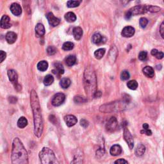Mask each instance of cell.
I'll return each instance as SVG.
<instances>
[{"label":"cell","mask_w":164,"mask_h":164,"mask_svg":"<svg viewBox=\"0 0 164 164\" xmlns=\"http://www.w3.org/2000/svg\"><path fill=\"white\" fill-rule=\"evenodd\" d=\"M30 105L34 115L35 135L37 137L40 138L43 133L44 124L39 99L36 91L34 90H32L30 93Z\"/></svg>","instance_id":"cell-1"},{"label":"cell","mask_w":164,"mask_h":164,"mask_svg":"<svg viewBox=\"0 0 164 164\" xmlns=\"http://www.w3.org/2000/svg\"><path fill=\"white\" fill-rule=\"evenodd\" d=\"M11 160L12 164H29L28 153L19 138L13 140Z\"/></svg>","instance_id":"cell-2"},{"label":"cell","mask_w":164,"mask_h":164,"mask_svg":"<svg viewBox=\"0 0 164 164\" xmlns=\"http://www.w3.org/2000/svg\"><path fill=\"white\" fill-rule=\"evenodd\" d=\"M84 84L85 90L88 96L93 97L94 93L96 92L97 79L94 70L92 67H87L85 70Z\"/></svg>","instance_id":"cell-3"},{"label":"cell","mask_w":164,"mask_h":164,"mask_svg":"<svg viewBox=\"0 0 164 164\" xmlns=\"http://www.w3.org/2000/svg\"><path fill=\"white\" fill-rule=\"evenodd\" d=\"M130 102V97H124L123 100L115 101L103 105L99 108V111L103 113H112L122 112L126 109Z\"/></svg>","instance_id":"cell-4"},{"label":"cell","mask_w":164,"mask_h":164,"mask_svg":"<svg viewBox=\"0 0 164 164\" xmlns=\"http://www.w3.org/2000/svg\"><path fill=\"white\" fill-rule=\"evenodd\" d=\"M39 158L41 164H60L51 149L43 148L39 153Z\"/></svg>","instance_id":"cell-5"},{"label":"cell","mask_w":164,"mask_h":164,"mask_svg":"<svg viewBox=\"0 0 164 164\" xmlns=\"http://www.w3.org/2000/svg\"><path fill=\"white\" fill-rule=\"evenodd\" d=\"M8 77L9 80L12 83V84L14 85L15 89H16L17 91H21V86L20 85L18 82H17V79H18V76H17V72L16 70L13 69H11L8 71Z\"/></svg>","instance_id":"cell-6"},{"label":"cell","mask_w":164,"mask_h":164,"mask_svg":"<svg viewBox=\"0 0 164 164\" xmlns=\"http://www.w3.org/2000/svg\"><path fill=\"white\" fill-rule=\"evenodd\" d=\"M123 135H124V140L128 144L130 149V150H132L133 148V146H134V140H133L132 135L131 134L130 130L127 128L126 126H125L124 127V133H123Z\"/></svg>","instance_id":"cell-7"},{"label":"cell","mask_w":164,"mask_h":164,"mask_svg":"<svg viewBox=\"0 0 164 164\" xmlns=\"http://www.w3.org/2000/svg\"><path fill=\"white\" fill-rule=\"evenodd\" d=\"M65 100V96L63 93H57L52 98L51 103L54 107H59Z\"/></svg>","instance_id":"cell-8"},{"label":"cell","mask_w":164,"mask_h":164,"mask_svg":"<svg viewBox=\"0 0 164 164\" xmlns=\"http://www.w3.org/2000/svg\"><path fill=\"white\" fill-rule=\"evenodd\" d=\"M148 6H142V5H137L131 9L129 12L132 14V16H137L139 14H144L146 12H148Z\"/></svg>","instance_id":"cell-9"},{"label":"cell","mask_w":164,"mask_h":164,"mask_svg":"<svg viewBox=\"0 0 164 164\" xmlns=\"http://www.w3.org/2000/svg\"><path fill=\"white\" fill-rule=\"evenodd\" d=\"M118 125L117 120L115 117H111L106 124V130L108 132H113L117 129Z\"/></svg>","instance_id":"cell-10"},{"label":"cell","mask_w":164,"mask_h":164,"mask_svg":"<svg viewBox=\"0 0 164 164\" xmlns=\"http://www.w3.org/2000/svg\"><path fill=\"white\" fill-rule=\"evenodd\" d=\"M46 17L47 19V21H48V22L49 24L51 25L52 26H57L60 23V19L57 17H55L53 14L51 13V12H49L47 14Z\"/></svg>","instance_id":"cell-11"},{"label":"cell","mask_w":164,"mask_h":164,"mask_svg":"<svg viewBox=\"0 0 164 164\" xmlns=\"http://www.w3.org/2000/svg\"><path fill=\"white\" fill-rule=\"evenodd\" d=\"M12 24L11 23V19L8 16L5 15L1 17L0 21V26L3 29H8L11 27Z\"/></svg>","instance_id":"cell-12"},{"label":"cell","mask_w":164,"mask_h":164,"mask_svg":"<svg viewBox=\"0 0 164 164\" xmlns=\"http://www.w3.org/2000/svg\"><path fill=\"white\" fill-rule=\"evenodd\" d=\"M65 122L68 127H72L78 122L77 118L73 115H67L64 117Z\"/></svg>","instance_id":"cell-13"},{"label":"cell","mask_w":164,"mask_h":164,"mask_svg":"<svg viewBox=\"0 0 164 164\" xmlns=\"http://www.w3.org/2000/svg\"><path fill=\"white\" fill-rule=\"evenodd\" d=\"M84 163V156L82 151H77L75 154L74 158L70 162V164H83Z\"/></svg>","instance_id":"cell-14"},{"label":"cell","mask_w":164,"mask_h":164,"mask_svg":"<svg viewBox=\"0 0 164 164\" xmlns=\"http://www.w3.org/2000/svg\"><path fill=\"white\" fill-rule=\"evenodd\" d=\"M135 28L132 26H126L123 28L121 34L124 37H131L135 34Z\"/></svg>","instance_id":"cell-15"},{"label":"cell","mask_w":164,"mask_h":164,"mask_svg":"<svg viewBox=\"0 0 164 164\" xmlns=\"http://www.w3.org/2000/svg\"><path fill=\"white\" fill-rule=\"evenodd\" d=\"M11 11L12 13L16 16H19L22 13V9L21 6L16 3L12 4V5L11 6Z\"/></svg>","instance_id":"cell-16"},{"label":"cell","mask_w":164,"mask_h":164,"mask_svg":"<svg viewBox=\"0 0 164 164\" xmlns=\"http://www.w3.org/2000/svg\"><path fill=\"white\" fill-rule=\"evenodd\" d=\"M122 153V148L121 147L120 145L115 144L112 146L110 150V153L112 156H118Z\"/></svg>","instance_id":"cell-17"},{"label":"cell","mask_w":164,"mask_h":164,"mask_svg":"<svg viewBox=\"0 0 164 164\" xmlns=\"http://www.w3.org/2000/svg\"><path fill=\"white\" fill-rule=\"evenodd\" d=\"M35 35L37 37H42L45 34V28L43 24L38 23L35 26Z\"/></svg>","instance_id":"cell-18"},{"label":"cell","mask_w":164,"mask_h":164,"mask_svg":"<svg viewBox=\"0 0 164 164\" xmlns=\"http://www.w3.org/2000/svg\"><path fill=\"white\" fill-rule=\"evenodd\" d=\"M72 35L76 40L81 39L83 35V30L80 27H75L72 30Z\"/></svg>","instance_id":"cell-19"},{"label":"cell","mask_w":164,"mask_h":164,"mask_svg":"<svg viewBox=\"0 0 164 164\" xmlns=\"http://www.w3.org/2000/svg\"><path fill=\"white\" fill-rule=\"evenodd\" d=\"M6 40L9 44H14L17 40V35L14 32H9L6 35Z\"/></svg>","instance_id":"cell-20"},{"label":"cell","mask_w":164,"mask_h":164,"mask_svg":"<svg viewBox=\"0 0 164 164\" xmlns=\"http://www.w3.org/2000/svg\"><path fill=\"white\" fill-rule=\"evenodd\" d=\"M117 49L115 46H112V48L110 50L109 53V60L111 62L113 63L115 61L116 58L117 56Z\"/></svg>","instance_id":"cell-21"},{"label":"cell","mask_w":164,"mask_h":164,"mask_svg":"<svg viewBox=\"0 0 164 164\" xmlns=\"http://www.w3.org/2000/svg\"><path fill=\"white\" fill-rule=\"evenodd\" d=\"M145 151H146L145 146H144L142 144H140L138 145L135 149V155L138 156V157H140V156L144 155V154L145 153Z\"/></svg>","instance_id":"cell-22"},{"label":"cell","mask_w":164,"mask_h":164,"mask_svg":"<svg viewBox=\"0 0 164 164\" xmlns=\"http://www.w3.org/2000/svg\"><path fill=\"white\" fill-rule=\"evenodd\" d=\"M143 73L145 76L148 78H153L155 76V72H154L153 69L150 66H146L144 68Z\"/></svg>","instance_id":"cell-23"},{"label":"cell","mask_w":164,"mask_h":164,"mask_svg":"<svg viewBox=\"0 0 164 164\" xmlns=\"http://www.w3.org/2000/svg\"><path fill=\"white\" fill-rule=\"evenodd\" d=\"M103 37L100 34H95L92 35V41L96 44H99L103 43Z\"/></svg>","instance_id":"cell-24"},{"label":"cell","mask_w":164,"mask_h":164,"mask_svg":"<svg viewBox=\"0 0 164 164\" xmlns=\"http://www.w3.org/2000/svg\"><path fill=\"white\" fill-rule=\"evenodd\" d=\"M65 64H66L68 66H72L76 64V58L74 55H69L65 59Z\"/></svg>","instance_id":"cell-25"},{"label":"cell","mask_w":164,"mask_h":164,"mask_svg":"<svg viewBox=\"0 0 164 164\" xmlns=\"http://www.w3.org/2000/svg\"><path fill=\"white\" fill-rule=\"evenodd\" d=\"M65 19L67 22H73L76 20V16L73 12H69L68 13L65 14Z\"/></svg>","instance_id":"cell-26"},{"label":"cell","mask_w":164,"mask_h":164,"mask_svg":"<svg viewBox=\"0 0 164 164\" xmlns=\"http://www.w3.org/2000/svg\"><path fill=\"white\" fill-rule=\"evenodd\" d=\"M48 68V63L45 60L40 61L37 64V69L40 71H45Z\"/></svg>","instance_id":"cell-27"},{"label":"cell","mask_w":164,"mask_h":164,"mask_svg":"<svg viewBox=\"0 0 164 164\" xmlns=\"http://www.w3.org/2000/svg\"><path fill=\"white\" fill-rule=\"evenodd\" d=\"M28 125V120L24 117H21L17 121V126L19 128H24Z\"/></svg>","instance_id":"cell-28"},{"label":"cell","mask_w":164,"mask_h":164,"mask_svg":"<svg viewBox=\"0 0 164 164\" xmlns=\"http://www.w3.org/2000/svg\"><path fill=\"white\" fill-rule=\"evenodd\" d=\"M70 80L69 78H62V79L60 80V85L61 86L63 89H67L68 87L70 86Z\"/></svg>","instance_id":"cell-29"},{"label":"cell","mask_w":164,"mask_h":164,"mask_svg":"<svg viewBox=\"0 0 164 164\" xmlns=\"http://www.w3.org/2000/svg\"><path fill=\"white\" fill-rule=\"evenodd\" d=\"M105 51L106 50L104 48H100L96 50V51L94 52V56L96 57V59L98 60L101 59L104 56V55L105 54Z\"/></svg>","instance_id":"cell-30"},{"label":"cell","mask_w":164,"mask_h":164,"mask_svg":"<svg viewBox=\"0 0 164 164\" xmlns=\"http://www.w3.org/2000/svg\"><path fill=\"white\" fill-rule=\"evenodd\" d=\"M54 66L55 68V70H56L57 72L59 73L60 74H62L64 73V67H63L62 64L60 62H57L55 63Z\"/></svg>","instance_id":"cell-31"},{"label":"cell","mask_w":164,"mask_h":164,"mask_svg":"<svg viewBox=\"0 0 164 164\" xmlns=\"http://www.w3.org/2000/svg\"><path fill=\"white\" fill-rule=\"evenodd\" d=\"M54 82V78L51 74L46 75L44 79V84L46 86H49V85H51Z\"/></svg>","instance_id":"cell-32"},{"label":"cell","mask_w":164,"mask_h":164,"mask_svg":"<svg viewBox=\"0 0 164 164\" xmlns=\"http://www.w3.org/2000/svg\"><path fill=\"white\" fill-rule=\"evenodd\" d=\"M151 55H153V56L155 57L156 59L160 60L161 59H163V52H161V51H158L157 49H152V51L151 52Z\"/></svg>","instance_id":"cell-33"},{"label":"cell","mask_w":164,"mask_h":164,"mask_svg":"<svg viewBox=\"0 0 164 164\" xmlns=\"http://www.w3.org/2000/svg\"><path fill=\"white\" fill-rule=\"evenodd\" d=\"M127 87L131 90H136L138 87V83L135 80H131L127 83Z\"/></svg>","instance_id":"cell-34"},{"label":"cell","mask_w":164,"mask_h":164,"mask_svg":"<svg viewBox=\"0 0 164 164\" xmlns=\"http://www.w3.org/2000/svg\"><path fill=\"white\" fill-rule=\"evenodd\" d=\"M73 48H74V44L70 42H65L62 46V49L65 51H69V50H72Z\"/></svg>","instance_id":"cell-35"},{"label":"cell","mask_w":164,"mask_h":164,"mask_svg":"<svg viewBox=\"0 0 164 164\" xmlns=\"http://www.w3.org/2000/svg\"><path fill=\"white\" fill-rule=\"evenodd\" d=\"M82 3V1H68L67 3V6L69 8H74L77 7Z\"/></svg>","instance_id":"cell-36"},{"label":"cell","mask_w":164,"mask_h":164,"mask_svg":"<svg viewBox=\"0 0 164 164\" xmlns=\"http://www.w3.org/2000/svg\"><path fill=\"white\" fill-rule=\"evenodd\" d=\"M74 101L76 103H78V104H82V103H84L85 102H87V99H86V98L84 97L80 96H77L74 97Z\"/></svg>","instance_id":"cell-37"},{"label":"cell","mask_w":164,"mask_h":164,"mask_svg":"<svg viewBox=\"0 0 164 164\" xmlns=\"http://www.w3.org/2000/svg\"><path fill=\"white\" fill-rule=\"evenodd\" d=\"M57 49L53 46H49L47 48V53L49 55H53L56 53Z\"/></svg>","instance_id":"cell-38"},{"label":"cell","mask_w":164,"mask_h":164,"mask_svg":"<svg viewBox=\"0 0 164 164\" xmlns=\"http://www.w3.org/2000/svg\"><path fill=\"white\" fill-rule=\"evenodd\" d=\"M130 74L127 70H123L121 74V79L122 80H127L130 78Z\"/></svg>","instance_id":"cell-39"},{"label":"cell","mask_w":164,"mask_h":164,"mask_svg":"<svg viewBox=\"0 0 164 164\" xmlns=\"http://www.w3.org/2000/svg\"><path fill=\"white\" fill-rule=\"evenodd\" d=\"M148 23V20L146 18V17H141L139 21V24L140 26L142 28H144L146 26H147V24Z\"/></svg>","instance_id":"cell-40"},{"label":"cell","mask_w":164,"mask_h":164,"mask_svg":"<svg viewBox=\"0 0 164 164\" xmlns=\"http://www.w3.org/2000/svg\"><path fill=\"white\" fill-rule=\"evenodd\" d=\"M147 57H148V53L145 51L140 52L139 55H138V59H139V60H142V61H144V60L147 59Z\"/></svg>","instance_id":"cell-41"},{"label":"cell","mask_w":164,"mask_h":164,"mask_svg":"<svg viewBox=\"0 0 164 164\" xmlns=\"http://www.w3.org/2000/svg\"><path fill=\"white\" fill-rule=\"evenodd\" d=\"M148 11H150L151 12H157L160 11L161 8H160V7H156V6L149 5L148 6Z\"/></svg>","instance_id":"cell-42"},{"label":"cell","mask_w":164,"mask_h":164,"mask_svg":"<svg viewBox=\"0 0 164 164\" xmlns=\"http://www.w3.org/2000/svg\"><path fill=\"white\" fill-rule=\"evenodd\" d=\"M105 154V150L103 148H99L96 151V156L98 158H101V156L104 155Z\"/></svg>","instance_id":"cell-43"},{"label":"cell","mask_w":164,"mask_h":164,"mask_svg":"<svg viewBox=\"0 0 164 164\" xmlns=\"http://www.w3.org/2000/svg\"><path fill=\"white\" fill-rule=\"evenodd\" d=\"M80 125L82 126L83 128H87L88 126H89V122H88L86 119H83L80 121Z\"/></svg>","instance_id":"cell-44"},{"label":"cell","mask_w":164,"mask_h":164,"mask_svg":"<svg viewBox=\"0 0 164 164\" xmlns=\"http://www.w3.org/2000/svg\"><path fill=\"white\" fill-rule=\"evenodd\" d=\"M114 164H128V162L127 161V160H125V159L120 158L118 159L117 160H115Z\"/></svg>","instance_id":"cell-45"},{"label":"cell","mask_w":164,"mask_h":164,"mask_svg":"<svg viewBox=\"0 0 164 164\" xmlns=\"http://www.w3.org/2000/svg\"><path fill=\"white\" fill-rule=\"evenodd\" d=\"M6 57H7L6 53L4 51H2V50H1V51H0V63H1L5 59H6Z\"/></svg>","instance_id":"cell-46"},{"label":"cell","mask_w":164,"mask_h":164,"mask_svg":"<svg viewBox=\"0 0 164 164\" xmlns=\"http://www.w3.org/2000/svg\"><path fill=\"white\" fill-rule=\"evenodd\" d=\"M140 133H142V134H146V135L148 136H151L152 135V132L150 130V129H148V130H143L140 132Z\"/></svg>","instance_id":"cell-47"},{"label":"cell","mask_w":164,"mask_h":164,"mask_svg":"<svg viewBox=\"0 0 164 164\" xmlns=\"http://www.w3.org/2000/svg\"><path fill=\"white\" fill-rule=\"evenodd\" d=\"M9 102L11 103H12V104H14V103H16L17 101V99L16 97L15 96H10L9 97Z\"/></svg>","instance_id":"cell-48"},{"label":"cell","mask_w":164,"mask_h":164,"mask_svg":"<svg viewBox=\"0 0 164 164\" xmlns=\"http://www.w3.org/2000/svg\"><path fill=\"white\" fill-rule=\"evenodd\" d=\"M160 35H161V36L162 38H164V36H163V31H164V25H163V22H162L161 24V26H160Z\"/></svg>","instance_id":"cell-49"},{"label":"cell","mask_w":164,"mask_h":164,"mask_svg":"<svg viewBox=\"0 0 164 164\" xmlns=\"http://www.w3.org/2000/svg\"><path fill=\"white\" fill-rule=\"evenodd\" d=\"M101 96V92L100 91H96L95 93L94 96H93V97L94 98H97V97H99Z\"/></svg>","instance_id":"cell-50"},{"label":"cell","mask_w":164,"mask_h":164,"mask_svg":"<svg viewBox=\"0 0 164 164\" xmlns=\"http://www.w3.org/2000/svg\"><path fill=\"white\" fill-rule=\"evenodd\" d=\"M132 14H131L130 13V12L128 11L126 14V15H125V18L126 19H130L131 17H132Z\"/></svg>","instance_id":"cell-51"},{"label":"cell","mask_w":164,"mask_h":164,"mask_svg":"<svg viewBox=\"0 0 164 164\" xmlns=\"http://www.w3.org/2000/svg\"><path fill=\"white\" fill-rule=\"evenodd\" d=\"M143 127V130H148L149 129V125L147 124V123H145L142 125Z\"/></svg>","instance_id":"cell-52"}]
</instances>
